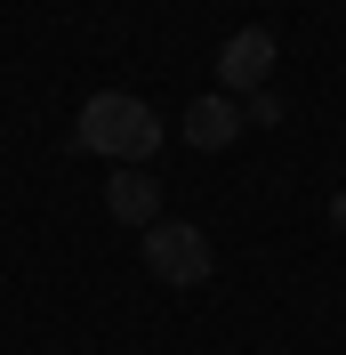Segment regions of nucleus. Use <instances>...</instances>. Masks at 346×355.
<instances>
[{"label": "nucleus", "mask_w": 346, "mask_h": 355, "mask_svg": "<svg viewBox=\"0 0 346 355\" xmlns=\"http://www.w3.org/2000/svg\"><path fill=\"white\" fill-rule=\"evenodd\" d=\"M145 266H153V283H170V291H201L217 275V250L194 218H153L145 226Z\"/></svg>", "instance_id": "obj_2"}, {"label": "nucleus", "mask_w": 346, "mask_h": 355, "mask_svg": "<svg viewBox=\"0 0 346 355\" xmlns=\"http://www.w3.org/2000/svg\"><path fill=\"white\" fill-rule=\"evenodd\" d=\"M81 146L105 154L113 170H153V154H161V113L137 89H97L81 105Z\"/></svg>", "instance_id": "obj_1"}, {"label": "nucleus", "mask_w": 346, "mask_h": 355, "mask_svg": "<svg viewBox=\"0 0 346 355\" xmlns=\"http://www.w3.org/2000/svg\"><path fill=\"white\" fill-rule=\"evenodd\" d=\"M177 130H185V146H194V154H226V146L242 137V105L226 97V89H201L194 105H185V121H177Z\"/></svg>", "instance_id": "obj_4"}, {"label": "nucleus", "mask_w": 346, "mask_h": 355, "mask_svg": "<svg viewBox=\"0 0 346 355\" xmlns=\"http://www.w3.org/2000/svg\"><path fill=\"white\" fill-rule=\"evenodd\" d=\"M282 65V41L266 33V24H242V33H226V49H217V89L226 97H250V89H266Z\"/></svg>", "instance_id": "obj_3"}, {"label": "nucleus", "mask_w": 346, "mask_h": 355, "mask_svg": "<svg viewBox=\"0 0 346 355\" xmlns=\"http://www.w3.org/2000/svg\"><path fill=\"white\" fill-rule=\"evenodd\" d=\"M242 121H258V130H282V89H250V97H234Z\"/></svg>", "instance_id": "obj_6"}, {"label": "nucleus", "mask_w": 346, "mask_h": 355, "mask_svg": "<svg viewBox=\"0 0 346 355\" xmlns=\"http://www.w3.org/2000/svg\"><path fill=\"white\" fill-rule=\"evenodd\" d=\"M330 226H338V234H346V194H338V202H330Z\"/></svg>", "instance_id": "obj_7"}, {"label": "nucleus", "mask_w": 346, "mask_h": 355, "mask_svg": "<svg viewBox=\"0 0 346 355\" xmlns=\"http://www.w3.org/2000/svg\"><path fill=\"white\" fill-rule=\"evenodd\" d=\"M105 210H113L121 226L145 234V226L161 218V178H153V170H113V178H105Z\"/></svg>", "instance_id": "obj_5"}]
</instances>
